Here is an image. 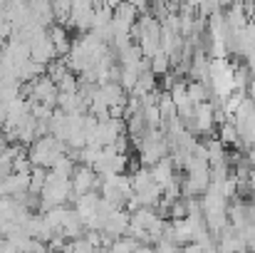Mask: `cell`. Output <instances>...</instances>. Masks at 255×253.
<instances>
[{
    "label": "cell",
    "instance_id": "52a82bcc",
    "mask_svg": "<svg viewBox=\"0 0 255 253\" xmlns=\"http://www.w3.org/2000/svg\"><path fill=\"white\" fill-rule=\"evenodd\" d=\"M181 253H208L206 249H201L198 244H188V246H183L181 249Z\"/></svg>",
    "mask_w": 255,
    "mask_h": 253
},
{
    "label": "cell",
    "instance_id": "3957f363",
    "mask_svg": "<svg viewBox=\"0 0 255 253\" xmlns=\"http://www.w3.org/2000/svg\"><path fill=\"white\" fill-rule=\"evenodd\" d=\"M151 176H154V181L164 189V186H169V184H173V181L178 179V169L173 167V159L166 157V159H161L156 167H151Z\"/></svg>",
    "mask_w": 255,
    "mask_h": 253
},
{
    "label": "cell",
    "instance_id": "6da1fadb",
    "mask_svg": "<svg viewBox=\"0 0 255 253\" xmlns=\"http://www.w3.org/2000/svg\"><path fill=\"white\" fill-rule=\"evenodd\" d=\"M30 57L37 62V65H42V67H50L52 62H57V50H55V45H52V40H50V35L45 32V35H40V37H35L32 42H30Z\"/></svg>",
    "mask_w": 255,
    "mask_h": 253
},
{
    "label": "cell",
    "instance_id": "277c9868",
    "mask_svg": "<svg viewBox=\"0 0 255 253\" xmlns=\"http://www.w3.org/2000/svg\"><path fill=\"white\" fill-rule=\"evenodd\" d=\"M47 35H50V40H52V45H55V50H57V57H67L70 55V50H72V42H70V32L62 27V25H52L50 30H47Z\"/></svg>",
    "mask_w": 255,
    "mask_h": 253
},
{
    "label": "cell",
    "instance_id": "5b68a950",
    "mask_svg": "<svg viewBox=\"0 0 255 253\" xmlns=\"http://www.w3.org/2000/svg\"><path fill=\"white\" fill-rule=\"evenodd\" d=\"M218 139L223 147H238L241 144V129L233 119H226L218 124Z\"/></svg>",
    "mask_w": 255,
    "mask_h": 253
},
{
    "label": "cell",
    "instance_id": "7a4b0ae2",
    "mask_svg": "<svg viewBox=\"0 0 255 253\" xmlns=\"http://www.w3.org/2000/svg\"><path fill=\"white\" fill-rule=\"evenodd\" d=\"M94 17H97V10L92 2H72V15H70L72 27H77L80 32H92Z\"/></svg>",
    "mask_w": 255,
    "mask_h": 253
},
{
    "label": "cell",
    "instance_id": "8992f818",
    "mask_svg": "<svg viewBox=\"0 0 255 253\" xmlns=\"http://www.w3.org/2000/svg\"><path fill=\"white\" fill-rule=\"evenodd\" d=\"M149 62H151V72H154L156 77H166V75L171 72V67H173V65H171V57L164 52V50H161V52H156Z\"/></svg>",
    "mask_w": 255,
    "mask_h": 253
}]
</instances>
